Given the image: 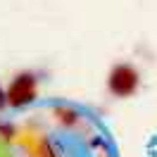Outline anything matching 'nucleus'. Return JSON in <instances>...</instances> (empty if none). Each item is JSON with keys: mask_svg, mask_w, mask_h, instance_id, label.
<instances>
[{"mask_svg": "<svg viewBox=\"0 0 157 157\" xmlns=\"http://www.w3.org/2000/svg\"><path fill=\"white\" fill-rule=\"evenodd\" d=\"M7 98H10V102H14V105H21V102H26V100L33 98V81H31V76H19L17 78V81L12 83Z\"/></svg>", "mask_w": 157, "mask_h": 157, "instance_id": "2", "label": "nucleus"}, {"mask_svg": "<svg viewBox=\"0 0 157 157\" xmlns=\"http://www.w3.org/2000/svg\"><path fill=\"white\" fill-rule=\"evenodd\" d=\"M5 100H7V95H5V93H2V90H0V107H2V105H5Z\"/></svg>", "mask_w": 157, "mask_h": 157, "instance_id": "3", "label": "nucleus"}, {"mask_svg": "<svg viewBox=\"0 0 157 157\" xmlns=\"http://www.w3.org/2000/svg\"><path fill=\"white\" fill-rule=\"evenodd\" d=\"M136 83H138V76H136V71H133L131 67H117L114 71H112V78H109L112 90L119 93V95H128V93H133Z\"/></svg>", "mask_w": 157, "mask_h": 157, "instance_id": "1", "label": "nucleus"}]
</instances>
